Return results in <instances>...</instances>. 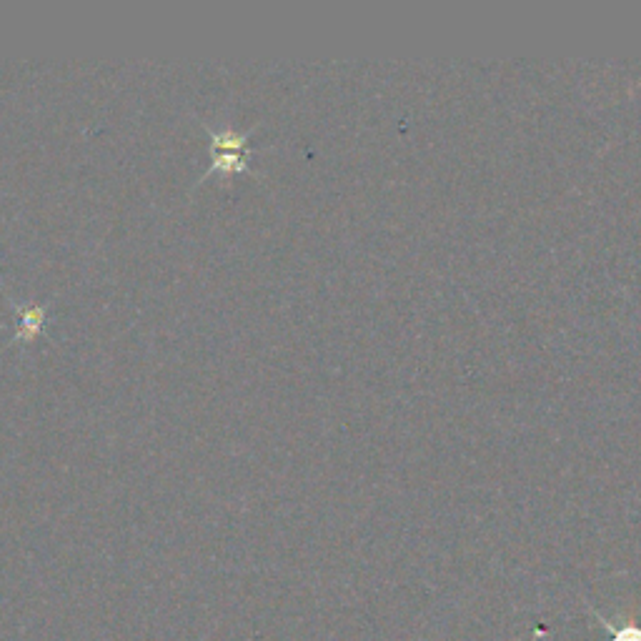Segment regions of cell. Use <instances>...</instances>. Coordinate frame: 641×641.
<instances>
[{"label":"cell","instance_id":"1","mask_svg":"<svg viewBox=\"0 0 641 641\" xmlns=\"http://www.w3.org/2000/svg\"><path fill=\"white\" fill-rule=\"evenodd\" d=\"M13 308L18 313L16 341L18 344H28V341H33L43 331L48 306H43V303H16Z\"/></svg>","mask_w":641,"mask_h":641},{"label":"cell","instance_id":"2","mask_svg":"<svg viewBox=\"0 0 641 641\" xmlns=\"http://www.w3.org/2000/svg\"><path fill=\"white\" fill-rule=\"evenodd\" d=\"M203 128H206L213 153H238L248 151L251 146V131H236L231 126L211 128L206 121H203Z\"/></svg>","mask_w":641,"mask_h":641},{"label":"cell","instance_id":"3","mask_svg":"<svg viewBox=\"0 0 641 641\" xmlns=\"http://www.w3.org/2000/svg\"><path fill=\"white\" fill-rule=\"evenodd\" d=\"M251 168V163L241 156V153H213L208 171L203 173L201 181H206L211 173H243Z\"/></svg>","mask_w":641,"mask_h":641}]
</instances>
